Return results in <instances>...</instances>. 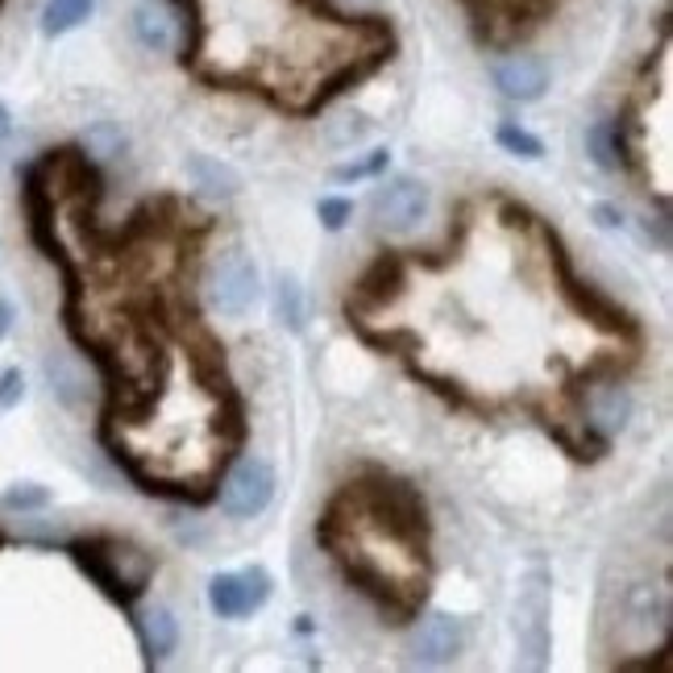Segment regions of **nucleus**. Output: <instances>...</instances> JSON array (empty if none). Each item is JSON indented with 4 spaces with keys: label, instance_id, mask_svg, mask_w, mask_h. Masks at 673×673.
Here are the masks:
<instances>
[{
    "label": "nucleus",
    "instance_id": "nucleus-25",
    "mask_svg": "<svg viewBox=\"0 0 673 673\" xmlns=\"http://www.w3.org/2000/svg\"><path fill=\"white\" fill-rule=\"evenodd\" d=\"M51 504V490L37 483H13L4 495H0V507L4 511H42Z\"/></svg>",
    "mask_w": 673,
    "mask_h": 673
},
{
    "label": "nucleus",
    "instance_id": "nucleus-30",
    "mask_svg": "<svg viewBox=\"0 0 673 673\" xmlns=\"http://www.w3.org/2000/svg\"><path fill=\"white\" fill-rule=\"evenodd\" d=\"M595 221L603 224V229H619V224H624V212H619L616 205H595Z\"/></svg>",
    "mask_w": 673,
    "mask_h": 673
},
{
    "label": "nucleus",
    "instance_id": "nucleus-33",
    "mask_svg": "<svg viewBox=\"0 0 673 673\" xmlns=\"http://www.w3.org/2000/svg\"><path fill=\"white\" fill-rule=\"evenodd\" d=\"M4 544H9V532H4V528H0V549H4Z\"/></svg>",
    "mask_w": 673,
    "mask_h": 673
},
{
    "label": "nucleus",
    "instance_id": "nucleus-21",
    "mask_svg": "<svg viewBox=\"0 0 673 673\" xmlns=\"http://www.w3.org/2000/svg\"><path fill=\"white\" fill-rule=\"evenodd\" d=\"M586 154H591V163L598 170H619V146H616V130H611V121H595L591 130H586Z\"/></svg>",
    "mask_w": 673,
    "mask_h": 673
},
{
    "label": "nucleus",
    "instance_id": "nucleus-13",
    "mask_svg": "<svg viewBox=\"0 0 673 673\" xmlns=\"http://www.w3.org/2000/svg\"><path fill=\"white\" fill-rule=\"evenodd\" d=\"M541 429L549 432L574 462H598V457H607V449H611V437L595 432L586 420H553V416H544L541 411Z\"/></svg>",
    "mask_w": 673,
    "mask_h": 673
},
{
    "label": "nucleus",
    "instance_id": "nucleus-23",
    "mask_svg": "<svg viewBox=\"0 0 673 673\" xmlns=\"http://www.w3.org/2000/svg\"><path fill=\"white\" fill-rule=\"evenodd\" d=\"M391 163V150H371L366 158H354V163H341L333 167V179L336 184H357V179H374V175H383Z\"/></svg>",
    "mask_w": 673,
    "mask_h": 673
},
{
    "label": "nucleus",
    "instance_id": "nucleus-12",
    "mask_svg": "<svg viewBox=\"0 0 673 673\" xmlns=\"http://www.w3.org/2000/svg\"><path fill=\"white\" fill-rule=\"evenodd\" d=\"M184 350H187V366L196 374V383L212 395L221 391L229 378H224V345L217 341V333L191 317L184 329Z\"/></svg>",
    "mask_w": 673,
    "mask_h": 673
},
{
    "label": "nucleus",
    "instance_id": "nucleus-34",
    "mask_svg": "<svg viewBox=\"0 0 673 673\" xmlns=\"http://www.w3.org/2000/svg\"><path fill=\"white\" fill-rule=\"evenodd\" d=\"M357 4H378V0H357Z\"/></svg>",
    "mask_w": 673,
    "mask_h": 673
},
{
    "label": "nucleus",
    "instance_id": "nucleus-29",
    "mask_svg": "<svg viewBox=\"0 0 673 673\" xmlns=\"http://www.w3.org/2000/svg\"><path fill=\"white\" fill-rule=\"evenodd\" d=\"M21 395H25V374H21L18 366H9V371L0 374V411L18 408Z\"/></svg>",
    "mask_w": 673,
    "mask_h": 673
},
{
    "label": "nucleus",
    "instance_id": "nucleus-24",
    "mask_svg": "<svg viewBox=\"0 0 673 673\" xmlns=\"http://www.w3.org/2000/svg\"><path fill=\"white\" fill-rule=\"evenodd\" d=\"M275 308H279V320L291 329V333H299L304 329V291H299L296 279H287L283 275L279 279V291H275Z\"/></svg>",
    "mask_w": 673,
    "mask_h": 673
},
{
    "label": "nucleus",
    "instance_id": "nucleus-3",
    "mask_svg": "<svg viewBox=\"0 0 673 673\" xmlns=\"http://www.w3.org/2000/svg\"><path fill=\"white\" fill-rule=\"evenodd\" d=\"M549 616H553L549 570L532 565L520 578V591H516V644H520L528 670H541L549 661Z\"/></svg>",
    "mask_w": 673,
    "mask_h": 673
},
{
    "label": "nucleus",
    "instance_id": "nucleus-1",
    "mask_svg": "<svg viewBox=\"0 0 673 673\" xmlns=\"http://www.w3.org/2000/svg\"><path fill=\"white\" fill-rule=\"evenodd\" d=\"M537 233L544 238V245H549V266H553V287L561 291V299L578 312V317H586L595 329H603V333H616V336H640V329H636L632 312H624L616 299L607 296V291H598L595 283H582L578 271H574V262H570V250H565V242H561L558 229H549V224L537 217V224H532Z\"/></svg>",
    "mask_w": 673,
    "mask_h": 673
},
{
    "label": "nucleus",
    "instance_id": "nucleus-26",
    "mask_svg": "<svg viewBox=\"0 0 673 673\" xmlns=\"http://www.w3.org/2000/svg\"><path fill=\"white\" fill-rule=\"evenodd\" d=\"M84 146H88V154H100V158H117V154L125 150V133L117 130L112 121H96L92 130L84 133Z\"/></svg>",
    "mask_w": 673,
    "mask_h": 673
},
{
    "label": "nucleus",
    "instance_id": "nucleus-8",
    "mask_svg": "<svg viewBox=\"0 0 673 673\" xmlns=\"http://www.w3.org/2000/svg\"><path fill=\"white\" fill-rule=\"evenodd\" d=\"M208 299L221 317H245L258 299V266L245 258V254H233L224 258L217 271H212V283H208Z\"/></svg>",
    "mask_w": 673,
    "mask_h": 673
},
{
    "label": "nucleus",
    "instance_id": "nucleus-2",
    "mask_svg": "<svg viewBox=\"0 0 673 673\" xmlns=\"http://www.w3.org/2000/svg\"><path fill=\"white\" fill-rule=\"evenodd\" d=\"M34 170L42 175L46 191L55 200H67L75 208V221L79 217H96V208L104 200V175L92 158L79 146H58L46 150L42 158H34Z\"/></svg>",
    "mask_w": 673,
    "mask_h": 673
},
{
    "label": "nucleus",
    "instance_id": "nucleus-15",
    "mask_svg": "<svg viewBox=\"0 0 673 673\" xmlns=\"http://www.w3.org/2000/svg\"><path fill=\"white\" fill-rule=\"evenodd\" d=\"M133 628H137V640H142V653H146V665L163 661L167 653H175L179 644V624L170 616L167 607H154V611H130Z\"/></svg>",
    "mask_w": 673,
    "mask_h": 673
},
{
    "label": "nucleus",
    "instance_id": "nucleus-10",
    "mask_svg": "<svg viewBox=\"0 0 673 673\" xmlns=\"http://www.w3.org/2000/svg\"><path fill=\"white\" fill-rule=\"evenodd\" d=\"M574 391L586 395V424L595 432L611 437V432H619L628 424V416H632V395H628V387H624L619 378H603V383L595 378V383H586V387L574 383Z\"/></svg>",
    "mask_w": 673,
    "mask_h": 673
},
{
    "label": "nucleus",
    "instance_id": "nucleus-16",
    "mask_svg": "<svg viewBox=\"0 0 673 673\" xmlns=\"http://www.w3.org/2000/svg\"><path fill=\"white\" fill-rule=\"evenodd\" d=\"M208 603H212V611L221 619H242L250 611H258L245 574H217V578L208 582Z\"/></svg>",
    "mask_w": 673,
    "mask_h": 673
},
{
    "label": "nucleus",
    "instance_id": "nucleus-6",
    "mask_svg": "<svg viewBox=\"0 0 673 673\" xmlns=\"http://www.w3.org/2000/svg\"><path fill=\"white\" fill-rule=\"evenodd\" d=\"M275 499V470L262 457H242L221 483V507L233 520H254Z\"/></svg>",
    "mask_w": 673,
    "mask_h": 673
},
{
    "label": "nucleus",
    "instance_id": "nucleus-20",
    "mask_svg": "<svg viewBox=\"0 0 673 673\" xmlns=\"http://www.w3.org/2000/svg\"><path fill=\"white\" fill-rule=\"evenodd\" d=\"M191 175H196V184L205 187V191H212V196H233V191L242 187V179H238L233 170L224 167V163H217V158H205V154L191 158Z\"/></svg>",
    "mask_w": 673,
    "mask_h": 673
},
{
    "label": "nucleus",
    "instance_id": "nucleus-31",
    "mask_svg": "<svg viewBox=\"0 0 673 673\" xmlns=\"http://www.w3.org/2000/svg\"><path fill=\"white\" fill-rule=\"evenodd\" d=\"M9 329H13V304L0 299V336H9Z\"/></svg>",
    "mask_w": 673,
    "mask_h": 673
},
{
    "label": "nucleus",
    "instance_id": "nucleus-14",
    "mask_svg": "<svg viewBox=\"0 0 673 673\" xmlns=\"http://www.w3.org/2000/svg\"><path fill=\"white\" fill-rule=\"evenodd\" d=\"M133 34L137 42L154 51V55H163L175 46V37H179V25H175V13H170L167 0H142L137 4V13H133Z\"/></svg>",
    "mask_w": 673,
    "mask_h": 673
},
{
    "label": "nucleus",
    "instance_id": "nucleus-5",
    "mask_svg": "<svg viewBox=\"0 0 673 673\" xmlns=\"http://www.w3.org/2000/svg\"><path fill=\"white\" fill-rule=\"evenodd\" d=\"M404 287H408V258L399 250L374 254V262L357 275L354 291L345 299V317H371L404 296Z\"/></svg>",
    "mask_w": 673,
    "mask_h": 673
},
{
    "label": "nucleus",
    "instance_id": "nucleus-18",
    "mask_svg": "<svg viewBox=\"0 0 673 673\" xmlns=\"http://www.w3.org/2000/svg\"><path fill=\"white\" fill-rule=\"evenodd\" d=\"M96 0H46V9H42V34L46 37H63L79 30L84 21L92 18Z\"/></svg>",
    "mask_w": 673,
    "mask_h": 673
},
{
    "label": "nucleus",
    "instance_id": "nucleus-28",
    "mask_svg": "<svg viewBox=\"0 0 673 673\" xmlns=\"http://www.w3.org/2000/svg\"><path fill=\"white\" fill-rule=\"evenodd\" d=\"M366 133H371V121H366L362 112H354V117H341L336 125H329V146L345 150V146H354V142H362Z\"/></svg>",
    "mask_w": 673,
    "mask_h": 673
},
{
    "label": "nucleus",
    "instance_id": "nucleus-19",
    "mask_svg": "<svg viewBox=\"0 0 673 673\" xmlns=\"http://www.w3.org/2000/svg\"><path fill=\"white\" fill-rule=\"evenodd\" d=\"M46 378H51V391L58 395V404H67V408L84 404V378H79V371L63 354L46 357Z\"/></svg>",
    "mask_w": 673,
    "mask_h": 673
},
{
    "label": "nucleus",
    "instance_id": "nucleus-35",
    "mask_svg": "<svg viewBox=\"0 0 673 673\" xmlns=\"http://www.w3.org/2000/svg\"><path fill=\"white\" fill-rule=\"evenodd\" d=\"M0 9H4V0H0Z\"/></svg>",
    "mask_w": 673,
    "mask_h": 673
},
{
    "label": "nucleus",
    "instance_id": "nucleus-22",
    "mask_svg": "<svg viewBox=\"0 0 673 673\" xmlns=\"http://www.w3.org/2000/svg\"><path fill=\"white\" fill-rule=\"evenodd\" d=\"M495 142H499L507 154H516V158H528V163L544 158V142H541V137H537V133H528L523 125H516V121H504V125L495 130Z\"/></svg>",
    "mask_w": 673,
    "mask_h": 673
},
{
    "label": "nucleus",
    "instance_id": "nucleus-11",
    "mask_svg": "<svg viewBox=\"0 0 673 673\" xmlns=\"http://www.w3.org/2000/svg\"><path fill=\"white\" fill-rule=\"evenodd\" d=\"M490 79L495 88L507 96V100H520V104H532L549 92V67H544L537 55H507L490 67Z\"/></svg>",
    "mask_w": 673,
    "mask_h": 673
},
{
    "label": "nucleus",
    "instance_id": "nucleus-7",
    "mask_svg": "<svg viewBox=\"0 0 673 673\" xmlns=\"http://www.w3.org/2000/svg\"><path fill=\"white\" fill-rule=\"evenodd\" d=\"M374 221L391 233H411L416 224L429 217V187L411 175H399L391 184H383L374 191Z\"/></svg>",
    "mask_w": 673,
    "mask_h": 673
},
{
    "label": "nucleus",
    "instance_id": "nucleus-9",
    "mask_svg": "<svg viewBox=\"0 0 673 673\" xmlns=\"http://www.w3.org/2000/svg\"><path fill=\"white\" fill-rule=\"evenodd\" d=\"M416 628H411V661L416 665H449L457 649H462V628H457V619L445 616V611H429V616L411 619Z\"/></svg>",
    "mask_w": 673,
    "mask_h": 673
},
{
    "label": "nucleus",
    "instance_id": "nucleus-27",
    "mask_svg": "<svg viewBox=\"0 0 673 673\" xmlns=\"http://www.w3.org/2000/svg\"><path fill=\"white\" fill-rule=\"evenodd\" d=\"M317 217L329 233H341L345 224L354 221V200H341V196H324L317 205Z\"/></svg>",
    "mask_w": 673,
    "mask_h": 673
},
{
    "label": "nucleus",
    "instance_id": "nucleus-4",
    "mask_svg": "<svg viewBox=\"0 0 673 673\" xmlns=\"http://www.w3.org/2000/svg\"><path fill=\"white\" fill-rule=\"evenodd\" d=\"M55 208L58 200L46 191V184H42V175L34 170V163L21 170V212H25V229H30V242H34V250L42 254L46 262H55L58 275H71V271H79L71 262V254H67V245H63V238H58V221H55Z\"/></svg>",
    "mask_w": 673,
    "mask_h": 673
},
{
    "label": "nucleus",
    "instance_id": "nucleus-17",
    "mask_svg": "<svg viewBox=\"0 0 673 673\" xmlns=\"http://www.w3.org/2000/svg\"><path fill=\"white\" fill-rule=\"evenodd\" d=\"M175 25H179V63L196 67L200 46H205V13H200V0H167Z\"/></svg>",
    "mask_w": 673,
    "mask_h": 673
},
{
    "label": "nucleus",
    "instance_id": "nucleus-32",
    "mask_svg": "<svg viewBox=\"0 0 673 673\" xmlns=\"http://www.w3.org/2000/svg\"><path fill=\"white\" fill-rule=\"evenodd\" d=\"M9 133H13V117H9V109H4V104H0V142H4V137H9Z\"/></svg>",
    "mask_w": 673,
    "mask_h": 673
}]
</instances>
